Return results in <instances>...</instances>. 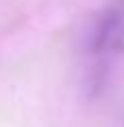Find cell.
<instances>
[{
    "label": "cell",
    "mask_w": 124,
    "mask_h": 127,
    "mask_svg": "<svg viewBox=\"0 0 124 127\" xmlns=\"http://www.w3.org/2000/svg\"><path fill=\"white\" fill-rule=\"evenodd\" d=\"M124 49V9L109 7L100 11L87 29V51L98 58L113 56Z\"/></svg>",
    "instance_id": "6da1fadb"
}]
</instances>
